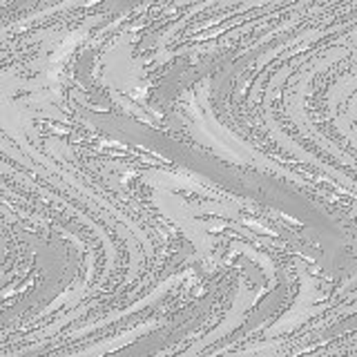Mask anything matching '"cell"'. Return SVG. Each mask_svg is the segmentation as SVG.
Listing matches in <instances>:
<instances>
[{
	"mask_svg": "<svg viewBox=\"0 0 357 357\" xmlns=\"http://www.w3.org/2000/svg\"><path fill=\"white\" fill-rule=\"evenodd\" d=\"M185 103H188V105H185L188 112L195 116V123H192V121H188L183 114H178V116H181V121L190 128V132L195 134L199 143L208 145V148H215V150L223 156V159H228V161H234V163H239V165H248V163H252L250 156H245V154L239 152L237 148H232L230 143L221 141L215 132H210L208 123H206V116L201 114V105L197 103V96H195L192 89H188V92H185ZM252 165H255V163H252Z\"/></svg>",
	"mask_w": 357,
	"mask_h": 357,
	"instance_id": "1",
	"label": "cell"
},
{
	"mask_svg": "<svg viewBox=\"0 0 357 357\" xmlns=\"http://www.w3.org/2000/svg\"><path fill=\"white\" fill-rule=\"evenodd\" d=\"M78 5H83V3H72V0H70V3H61V5L47 7V9H43V11H36V14H31V16H27V18H22L20 22H14V25L5 27L3 33H7V29H18V27H22V25H27V22H38V20H43L45 16H52V14H56V11L74 9V7H78Z\"/></svg>",
	"mask_w": 357,
	"mask_h": 357,
	"instance_id": "10",
	"label": "cell"
},
{
	"mask_svg": "<svg viewBox=\"0 0 357 357\" xmlns=\"http://www.w3.org/2000/svg\"><path fill=\"white\" fill-rule=\"evenodd\" d=\"M159 326H161V321H156V319H148V321L139 324V326H134V328H132V331H128V333H121V335H116V337H112V340H105V342H98V344L87 346V349L78 351L76 355H103V353L119 351V349H123V346H126V344H132V342L137 340V337H141V335L150 333V331L159 328Z\"/></svg>",
	"mask_w": 357,
	"mask_h": 357,
	"instance_id": "6",
	"label": "cell"
},
{
	"mask_svg": "<svg viewBox=\"0 0 357 357\" xmlns=\"http://www.w3.org/2000/svg\"><path fill=\"white\" fill-rule=\"evenodd\" d=\"M190 275H195V271L192 268H188V271H183V273H178V275H172V277H167L165 282H161L159 286H156L150 295H145L143 299H139V301H134L132 306H128V308H121V310H114V312H109V315H105V317H100V319H94L92 324H87V326H83V328H78V331H72V333H67V337L65 340H78V337H83V335H87V333H92V331H96V328H103V326H107V324H114V321H119V319H123V317H128V315H132V312H137V310H141V308H145V306H150L152 301H156L159 297H163L167 290H170L174 284H181L185 277H190Z\"/></svg>",
	"mask_w": 357,
	"mask_h": 357,
	"instance_id": "3",
	"label": "cell"
},
{
	"mask_svg": "<svg viewBox=\"0 0 357 357\" xmlns=\"http://www.w3.org/2000/svg\"><path fill=\"white\" fill-rule=\"evenodd\" d=\"M250 306H252V297H250V293H248V286H245V279L239 277V293H237V299H234V304H232L230 312L226 315V319H223L215 331H210L204 340L195 342V346H190V349H188L183 355H185V357H192V355H197V353H204V351H206V346L215 344L217 340L223 337V335H228L232 328L241 326V324H243V317H245V310H248Z\"/></svg>",
	"mask_w": 357,
	"mask_h": 357,
	"instance_id": "4",
	"label": "cell"
},
{
	"mask_svg": "<svg viewBox=\"0 0 357 357\" xmlns=\"http://www.w3.org/2000/svg\"><path fill=\"white\" fill-rule=\"evenodd\" d=\"M250 16H239V18H232V22H223L221 27H217V29H208V31H204V33H199V36H190L192 40H210V38H217V36H221L223 31H230L237 22H243V20H248Z\"/></svg>",
	"mask_w": 357,
	"mask_h": 357,
	"instance_id": "11",
	"label": "cell"
},
{
	"mask_svg": "<svg viewBox=\"0 0 357 357\" xmlns=\"http://www.w3.org/2000/svg\"><path fill=\"white\" fill-rule=\"evenodd\" d=\"M208 7H215V0H208V3H199V5H195L192 9H190V14H185L183 18H178V22H174V25H172L170 29H167V31L163 33V36L156 38V47H159V52H163L165 45L174 38V33H176V31H181V29L185 27V22H188L190 18L197 16L199 11H204V9H208Z\"/></svg>",
	"mask_w": 357,
	"mask_h": 357,
	"instance_id": "9",
	"label": "cell"
},
{
	"mask_svg": "<svg viewBox=\"0 0 357 357\" xmlns=\"http://www.w3.org/2000/svg\"><path fill=\"white\" fill-rule=\"evenodd\" d=\"M94 306H98V301H87V304L76 306L74 310H67L61 319H56V321L47 324V326H40V328H36V331H31V333H29V335H25V337H22L20 342H31V340H47V337H54V335H59V333H61V328H63V326H67V324L74 321V319H78V317H83L85 312H87L89 308H94Z\"/></svg>",
	"mask_w": 357,
	"mask_h": 357,
	"instance_id": "7",
	"label": "cell"
},
{
	"mask_svg": "<svg viewBox=\"0 0 357 357\" xmlns=\"http://www.w3.org/2000/svg\"><path fill=\"white\" fill-rule=\"evenodd\" d=\"M234 252H243L245 257H250L252 261H257V264H261V268H264V273H266V277H268V290H273L275 288V284H277V279H275V266H273V261L268 259V255H261V252H257V250H252L248 243H230V255H234Z\"/></svg>",
	"mask_w": 357,
	"mask_h": 357,
	"instance_id": "8",
	"label": "cell"
},
{
	"mask_svg": "<svg viewBox=\"0 0 357 357\" xmlns=\"http://www.w3.org/2000/svg\"><path fill=\"white\" fill-rule=\"evenodd\" d=\"M273 92H266V128L271 130V134H273V139L282 145L284 150H288L290 154H295L299 161H306V163H310L312 167H317V170H321V174H328V176H333V178H340V183H344V188L346 190H353L355 188V181L349 176V174H342L340 170H335V167H331L328 163H324V161H319L315 154H310L308 150H304V148H299V143H295L290 137H286L284 134V130L279 128V123L275 121V116H273Z\"/></svg>",
	"mask_w": 357,
	"mask_h": 357,
	"instance_id": "2",
	"label": "cell"
},
{
	"mask_svg": "<svg viewBox=\"0 0 357 357\" xmlns=\"http://www.w3.org/2000/svg\"><path fill=\"white\" fill-rule=\"evenodd\" d=\"M355 25V20H349L346 25H333V27H310V29H301L297 36L293 38V40H288V43H284V45H279V47H275V50H268V52H264L259 59H257V72H261L264 67L268 65V61H273V59H277L279 54H282L284 50H288V47H297V45H301V43H312V40H317V38H324V36H331V33H335V31H342V29H346V27H353Z\"/></svg>",
	"mask_w": 357,
	"mask_h": 357,
	"instance_id": "5",
	"label": "cell"
}]
</instances>
